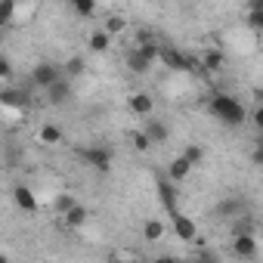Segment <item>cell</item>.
<instances>
[{
  "mask_svg": "<svg viewBox=\"0 0 263 263\" xmlns=\"http://www.w3.org/2000/svg\"><path fill=\"white\" fill-rule=\"evenodd\" d=\"M208 108H211V115L217 118V121H223L226 127H241L251 115H248V108L235 99V96H229V93H214L211 99H208Z\"/></svg>",
  "mask_w": 263,
  "mask_h": 263,
  "instance_id": "1",
  "label": "cell"
},
{
  "mask_svg": "<svg viewBox=\"0 0 263 263\" xmlns=\"http://www.w3.org/2000/svg\"><path fill=\"white\" fill-rule=\"evenodd\" d=\"M59 78H65V68H62V65H56L53 59H41V62L31 68V74H28L31 87H37V90H50Z\"/></svg>",
  "mask_w": 263,
  "mask_h": 263,
  "instance_id": "2",
  "label": "cell"
},
{
  "mask_svg": "<svg viewBox=\"0 0 263 263\" xmlns=\"http://www.w3.org/2000/svg\"><path fill=\"white\" fill-rule=\"evenodd\" d=\"M78 155H81V161H84L87 167H93V171H99V174H108V171H111V149L102 146V143L84 146V149H78Z\"/></svg>",
  "mask_w": 263,
  "mask_h": 263,
  "instance_id": "3",
  "label": "cell"
},
{
  "mask_svg": "<svg viewBox=\"0 0 263 263\" xmlns=\"http://www.w3.org/2000/svg\"><path fill=\"white\" fill-rule=\"evenodd\" d=\"M171 223H174V238L180 241H198V223L186 214H171Z\"/></svg>",
  "mask_w": 263,
  "mask_h": 263,
  "instance_id": "4",
  "label": "cell"
},
{
  "mask_svg": "<svg viewBox=\"0 0 263 263\" xmlns=\"http://www.w3.org/2000/svg\"><path fill=\"white\" fill-rule=\"evenodd\" d=\"M127 108L134 111L137 118H149V115H155V99L146 90H137V93L127 96Z\"/></svg>",
  "mask_w": 263,
  "mask_h": 263,
  "instance_id": "5",
  "label": "cell"
},
{
  "mask_svg": "<svg viewBox=\"0 0 263 263\" xmlns=\"http://www.w3.org/2000/svg\"><path fill=\"white\" fill-rule=\"evenodd\" d=\"M158 59H161L171 71H192V65H195V62H192L189 56H183L177 47H161V56H158Z\"/></svg>",
  "mask_w": 263,
  "mask_h": 263,
  "instance_id": "6",
  "label": "cell"
},
{
  "mask_svg": "<svg viewBox=\"0 0 263 263\" xmlns=\"http://www.w3.org/2000/svg\"><path fill=\"white\" fill-rule=\"evenodd\" d=\"M124 62H127V68L134 71V74H149V71H152V65H155V59H152V56H146V50H143V47H134V50L127 53V59H124Z\"/></svg>",
  "mask_w": 263,
  "mask_h": 263,
  "instance_id": "7",
  "label": "cell"
},
{
  "mask_svg": "<svg viewBox=\"0 0 263 263\" xmlns=\"http://www.w3.org/2000/svg\"><path fill=\"white\" fill-rule=\"evenodd\" d=\"M241 211H248V204H245V198H238V195H229V198H223V201L214 208V214H217L220 220H229V223H232Z\"/></svg>",
  "mask_w": 263,
  "mask_h": 263,
  "instance_id": "8",
  "label": "cell"
},
{
  "mask_svg": "<svg viewBox=\"0 0 263 263\" xmlns=\"http://www.w3.org/2000/svg\"><path fill=\"white\" fill-rule=\"evenodd\" d=\"M143 130H146V134H149V140H152L155 146L167 143V137H171V130H167V124H164L161 118H155V115L143 118Z\"/></svg>",
  "mask_w": 263,
  "mask_h": 263,
  "instance_id": "9",
  "label": "cell"
},
{
  "mask_svg": "<svg viewBox=\"0 0 263 263\" xmlns=\"http://www.w3.org/2000/svg\"><path fill=\"white\" fill-rule=\"evenodd\" d=\"M71 96H74V90H71V78H59V81L47 90V102H50V105H65Z\"/></svg>",
  "mask_w": 263,
  "mask_h": 263,
  "instance_id": "10",
  "label": "cell"
},
{
  "mask_svg": "<svg viewBox=\"0 0 263 263\" xmlns=\"http://www.w3.org/2000/svg\"><path fill=\"white\" fill-rule=\"evenodd\" d=\"M232 254L235 257H257V238H254V232H238V235H232Z\"/></svg>",
  "mask_w": 263,
  "mask_h": 263,
  "instance_id": "11",
  "label": "cell"
},
{
  "mask_svg": "<svg viewBox=\"0 0 263 263\" xmlns=\"http://www.w3.org/2000/svg\"><path fill=\"white\" fill-rule=\"evenodd\" d=\"M13 201H16L19 211H25V214H37V198H34V192H31L25 183H19V186L13 189Z\"/></svg>",
  "mask_w": 263,
  "mask_h": 263,
  "instance_id": "12",
  "label": "cell"
},
{
  "mask_svg": "<svg viewBox=\"0 0 263 263\" xmlns=\"http://www.w3.org/2000/svg\"><path fill=\"white\" fill-rule=\"evenodd\" d=\"M192 167H195V164H192V161H189L186 155H177V158H174V161L167 164V177H171L174 183H183V180H186V177L192 174Z\"/></svg>",
  "mask_w": 263,
  "mask_h": 263,
  "instance_id": "13",
  "label": "cell"
},
{
  "mask_svg": "<svg viewBox=\"0 0 263 263\" xmlns=\"http://www.w3.org/2000/svg\"><path fill=\"white\" fill-rule=\"evenodd\" d=\"M158 198H161V204H164L167 214H177V189H174V180L171 177L167 180H158Z\"/></svg>",
  "mask_w": 263,
  "mask_h": 263,
  "instance_id": "14",
  "label": "cell"
},
{
  "mask_svg": "<svg viewBox=\"0 0 263 263\" xmlns=\"http://www.w3.org/2000/svg\"><path fill=\"white\" fill-rule=\"evenodd\" d=\"M62 223H65L68 229H81V226L87 223V208H84V204H74L71 211L62 214Z\"/></svg>",
  "mask_w": 263,
  "mask_h": 263,
  "instance_id": "15",
  "label": "cell"
},
{
  "mask_svg": "<svg viewBox=\"0 0 263 263\" xmlns=\"http://www.w3.org/2000/svg\"><path fill=\"white\" fill-rule=\"evenodd\" d=\"M87 44H90V50H93V53H108V47H111V34H108L105 28H99V31H93V34H90V41H87Z\"/></svg>",
  "mask_w": 263,
  "mask_h": 263,
  "instance_id": "16",
  "label": "cell"
},
{
  "mask_svg": "<svg viewBox=\"0 0 263 263\" xmlns=\"http://www.w3.org/2000/svg\"><path fill=\"white\" fill-rule=\"evenodd\" d=\"M238 232H254V235H257V223H254L251 211H241V214L232 220V235H238Z\"/></svg>",
  "mask_w": 263,
  "mask_h": 263,
  "instance_id": "17",
  "label": "cell"
},
{
  "mask_svg": "<svg viewBox=\"0 0 263 263\" xmlns=\"http://www.w3.org/2000/svg\"><path fill=\"white\" fill-rule=\"evenodd\" d=\"M201 65H204L208 71H220V68L226 65V53H223V50H208V53L201 56Z\"/></svg>",
  "mask_w": 263,
  "mask_h": 263,
  "instance_id": "18",
  "label": "cell"
},
{
  "mask_svg": "<svg viewBox=\"0 0 263 263\" xmlns=\"http://www.w3.org/2000/svg\"><path fill=\"white\" fill-rule=\"evenodd\" d=\"M62 68H65V78L74 81V78H81V74L87 71V59H84V56H71V59H65Z\"/></svg>",
  "mask_w": 263,
  "mask_h": 263,
  "instance_id": "19",
  "label": "cell"
},
{
  "mask_svg": "<svg viewBox=\"0 0 263 263\" xmlns=\"http://www.w3.org/2000/svg\"><path fill=\"white\" fill-rule=\"evenodd\" d=\"M28 99H31V96H28V90H22V93H19V90H13V87H7V90H4V105H22V108H25V105H28Z\"/></svg>",
  "mask_w": 263,
  "mask_h": 263,
  "instance_id": "20",
  "label": "cell"
},
{
  "mask_svg": "<svg viewBox=\"0 0 263 263\" xmlns=\"http://www.w3.org/2000/svg\"><path fill=\"white\" fill-rule=\"evenodd\" d=\"M68 4H71L74 16H81V19H90L96 13V0H68Z\"/></svg>",
  "mask_w": 263,
  "mask_h": 263,
  "instance_id": "21",
  "label": "cell"
},
{
  "mask_svg": "<svg viewBox=\"0 0 263 263\" xmlns=\"http://www.w3.org/2000/svg\"><path fill=\"white\" fill-rule=\"evenodd\" d=\"M41 143H47V146L62 143V130H59L56 124H44V127H41Z\"/></svg>",
  "mask_w": 263,
  "mask_h": 263,
  "instance_id": "22",
  "label": "cell"
},
{
  "mask_svg": "<svg viewBox=\"0 0 263 263\" xmlns=\"http://www.w3.org/2000/svg\"><path fill=\"white\" fill-rule=\"evenodd\" d=\"M143 235H146L149 241H158V238L164 235V223H161V220H155V217H152V220H146V223H143Z\"/></svg>",
  "mask_w": 263,
  "mask_h": 263,
  "instance_id": "23",
  "label": "cell"
},
{
  "mask_svg": "<svg viewBox=\"0 0 263 263\" xmlns=\"http://www.w3.org/2000/svg\"><path fill=\"white\" fill-rule=\"evenodd\" d=\"M16 19V0H0V25H13Z\"/></svg>",
  "mask_w": 263,
  "mask_h": 263,
  "instance_id": "24",
  "label": "cell"
},
{
  "mask_svg": "<svg viewBox=\"0 0 263 263\" xmlns=\"http://www.w3.org/2000/svg\"><path fill=\"white\" fill-rule=\"evenodd\" d=\"M124 28H127V19L124 16H108L105 19V31L115 37V34H124Z\"/></svg>",
  "mask_w": 263,
  "mask_h": 263,
  "instance_id": "25",
  "label": "cell"
},
{
  "mask_svg": "<svg viewBox=\"0 0 263 263\" xmlns=\"http://www.w3.org/2000/svg\"><path fill=\"white\" fill-rule=\"evenodd\" d=\"M183 155H186V158H189V161L198 167V164L204 161V146H198V143H189V146L183 149Z\"/></svg>",
  "mask_w": 263,
  "mask_h": 263,
  "instance_id": "26",
  "label": "cell"
},
{
  "mask_svg": "<svg viewBox=\"0 0 263 263\" xmlns=\"http://www.w3.org/2000/svg\"><path fill=\"white\" fill-rule=\"evenodd\" d=\"M248 25L254 31H263V7H248Z\"/></svg>",
  "mask_w": 263,
  "mask_h": 263,
  "instance_id": "27",
  "label": "cell"
},
{
  "mask_svg": "<svg viewBox=\"0 0 263 263\" xmlns=\"http://www.w3.org/2000/svg\"><path fill=\"white\" fill-rule=\"evenodd\" d=\"M152 146H155V143L149 140V134H146V130H140V134H134V149H137V152H149Z\"/></svg>",
  "mask_w": 263,
  "mask_h": 263,
  "instance_id": "28",
  "label": "cell"
},
{
  "mask_svg": "<svg viewBox=\"0 0 263 263\" xmlns=\"http://www.w3.org/2000/svg\"><path fill=\"white\" fill-rule=\"evenodd\" d=\"M74 204H78L74 195H59V198L53 201V211H56V214H65V211H71Z\"/></svg>",
  "mask_w": 263,
  "mask_h": 263,
  "instance_id": "29",
  "label": "cell"
},
{
  "mask_svg": "<svg viewBox=\"0 0 263 263\" xmlns=\"http://www.w3.org/2000/svg\"><path fill=\"white\" fill-rule=\"evenodd\" d=\"M137 44H155V31L152 28H140L137 31Z\"/></svg>",
  "mask_w": 263,
  "mask_h": 263,
  "instance_id": "30",
  "label": "cell"
},
{
  "mask_svg": "<svg viewBox=\"0 0 263 263\" xmlns=\"http://www.w3.org/2000/svg\"><path fill=\"white\" fill-rule=\"evenodd\" d=\"M251 164L254 167H263V146H254L251 149Z\"/></svg>",
  "mask_w": 263,
  "mask_h": 263,
  "instance_id": "31",
  "label": "cell"
},
{
  "mask_svg": "<svg viewBox=\"0 0 263 263\" xmlns=\"http://www.w3.org/2000/svg\"><path fill=\"white\" fill-rule=\"evenodd\" d=\"M251 121H254V127H257V130H263V102L251 111Z\"/></svg>",
  "mask_w": 263,
  "mask_h": 263,
  "instance_id": "32",
  "label": "cell"
},
{
  "mask_svg": "<svg viewBox=\"0 0 263 263\" xmlns=\"http://www.w3.org/2000/svg\"><path fill=\"white\" fill-rule=\"evenodd\" d=\"M0 74H4V81L13 78V62H10V59H0Z\"/></svg>",
  "mask_w": 263,
  "mask_h": 263,
  "instance_id": "33",
  "label": "cell"
},
{
  "mask_svg": "<svg viewBox=\"0 0 263 263\" xmlns=\"http://www.w3.org/2000/svg\"><path fill=\"white\" fill-rule=\"evenodd\" d=\"M254 146H263V130H260V134L254 137Z\"/></svg>",
  "mask_w": 263,
  "mask_h": 263,
  "instance_id": "34",
  "label": "cell"
},
{
  "mask_svg": "<svg viewBox=\"0 0 263 263\" xmlns=\"http://www.w3.org/2000/svg\"><path fill=\"white\" fill-rule=\"evenodd\" d=\"M248 7H263V0H248Z\"/></svg>",
  "mask_w": 263,
  "mask_h": 263,
  "instance_id": "35",
  "label": "cell"
}]
</instances>
